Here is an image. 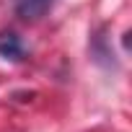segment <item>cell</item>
Returning a JSON list of instances; mask_svg holds the SVG:
<instances>
[{
  "label": "cell",
  "mask_w": 132,
  "mask_h": 132,
  "mask_svg": "<svg viewBox=\"0 0 132 132\" xmlns=\"http://www.w3.org/2000/svg\"><path fill=\"white\" fill-rule=\"evenodd\" d=\"M0 57L3 60H23V42L16 34H0Z\"/></svg>",
  "instance_id": "cell-1"
},
{
  "label": "cell",
  "mask_w": 132,
  "mask_h": 132,
  "mask_svg": "<svg viewBox=\"0 0 132 132\" xmlns=\"http://www.w3.org/2000/svg\"><path fill=\"white\" fill-rule=\"evenodd\" d=\"M49 3L52 0H18V16L21 18H39Z\"/></svg>",
  "instance_id": "cell-2"
}]
</instances>
